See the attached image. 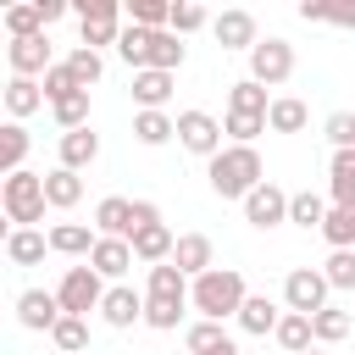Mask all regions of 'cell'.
Here are the masks:
<instances>
[{
  "label": "cell",
  "instance_id": "1",
  "mask_svg": "<svg viewBox=\"0 0 355 355\" xmlns=\"http://www.w3.org/2000/svg\"><path fill=\"white\" fill-rule=\"evenodd\" d=\"M211 189H216V200H250L266 178H261V155H255V144H227L222 155H211Z\"/></svg>",
  "mask_w": 355,
  "mask_h": 355
},
{
  "label": "cell",
  "instance_id": "2",
  "mask_svg": "<svg viewBox=\"0 0 355 355\" xmlns=\"http://www.w3.org/2000/svg\"><path fill=\"white\" fill-rule=\"evenodd\" d=\"M189 300H194V311H200L205 322H222V316H239L250 294H244V277H239L233 266H211L205 277H194Z\"/></svg>",
  "mask_w": 355,
  "mask_h": 355
},
{
  "label": "cell",
  "instance_id": "3",
  "mask_svg": "<svg viewBox=\"0 0 355 355\" xmlns=\"http://www.w3.org/2000/svg\"><path fill=\"white\" fill-rule=\"evenodd\" d=\"M0 205H6V222L11 227H33V222H44V178L39 172H11L6 183H0Z\"/></svg>",
  "mask_w": 355,
  "mask_h": 355
},
{
  "label": "cell",
  "instance_id": "4",
  "mask_svg": "<svg viewBox=\"0 0 355 355\" xmlns=\"http://www.w3.org/2000/svg\"><path fill=\"white\" fill-rule=\"evenodd\" d=\"M55 300H61L67 316H89V311L105 305V283H100L94 266H67V277L55 283Z\"/></svg>",
  "mask_w": 355,
  "mask_h": 355
},
{
  "label": "cell",
  "instance_id": "5",
  "mask_svg": "<svg viewBox=\"0 0 355 355\" xmlns=\"http://www.w3.org/2000/svg\"><path fill=\"white\" fill-rule=\"evenodd\" d=\"M250 78L261 83V89H277V83H288L294 78V44L288 39H261L255 50H250Z\"/></svg>",
  "mask_w": 355,
  "mask_h": 355
},
{
  "label": "cell",
  "instance_id": "6",
  "mask_svg": "<svg viewBox=\"0 0 355 355\" xmlns=\"http://www.w3.org/2000/svg\"><path fill=\"white\" fill-rule=\"evenodd\" d=\"M78 33H83L89 50L116 44V39H122V6H116V0H83V6H78Z\"/></svg>",
  "mask_w": 355,
  "mask_h": 355
},
{
  "label": "cell",
  "instance_id": "7",
  "mask_svg": "<svg viewBox=\"0 0 355 355\" xmlns=\"http://www.w3.org/2000/svg\"><path fill=\"white\" fill-rule=\"evenodd\" d=\"M327 277L316 272V266H294L288 277H283V300H288V311H300V316H316V311H327Z\"/></svg>",
  "mask_w": 355,
  "mask_h": 355
},
{
  "label": "cell",
  "instance_id": "8",
  "mask_svg": "<svg viewBox=\"0 0 355 355\" xmlns=\"http://www.w3.org/2000/svg\"><path fill=\"white\" fill-rule=\"evenodd\" d=\"M222 133H227V128H222L211 111H178V144H183V150H194V155L211 161V155H222Z\"/></svg>",
  "mask_w": 355,
  "mask_h": 355
},
{
  "label": "cell",
  "instance_id": "9",
  "mask_svg": "<svg viewBox=\"0 0 355 355\" xmlns=\"http://www.w3.org/2000/svg\"><path fill=\"white\" fill-rule=\"evenodd\" d=\"M288 200H294V194H283V189L266 178V183L244 200V222H250V227H277V222H288Z\"/></svg>",
  "mask_w": 355,
  "mask_h": 355
},
{
  "label": "cell",
  "instance_id": "10",
  "mask_svg": "<svg viewBox=\"0 0 355 355\" xmlns=\"http://www.w3.org/2000/svg\"><path fill=\"white\" fill-rule=\"evenodd\" d=\"M61 316H67V311H61L55 294H44V288H22V294H17V322H22V327H33V333H55Z\"/></svg>",
  "mask_w": 355,
  "mask_h": 355
},
{
  "label": "cell",
  "instance_id": "11",
  "mask_svg": "<svg viewBox=\"0 0 355 355\" xmlns=\"http://www.w3.org/2000/svg\"><path fill=\"white\" fill-rule=\"evenodd\" d=\"M211 33H216V44H222V50H255V44H261V39H255V17H250V11H239V6H233V11H222V17L211 22Z\"/></svg>",
  "mask_w": 355,
  "mask_h": 355
},
{
  "label": "cell",
  "instance_id": "12",
  "mask_svg": "<svg viewBox=\"0 0 355 355\" xmlns=\"http://www.w3.org/2000/svg\"><path fill=\"white\" fill-rule=\"evenodd\" d=\"M172 266H178L183 277H205V272L216 266L211 239H205V233H183V239H178V250H172Z\"/></svg>",
  "mask_w": 355,
  "mask_h": 355
},
{
  "label": "cell",
  "instance_id": "13",
  "mask_svg": "<svg viewBox=\"0 0 355 355\" xmlns=\"http://www.w3.org/2000/svg\"><path fill=\"white\" fill-rule=\"evenodd\" d=\"M11 78H33V72H50L55 61H50V39L39 33V39H11Z\"/></svg>",
  "mask_w": 355,
  "mask_h": 355
},
{
  "label": "cell",
  "instance_id": "14",
  "mask_svg": "<svg viewBox=\"0 0 355 355\" xmlns=\"http://www.w3.org/2000/svg\"><path fill=\"white\" fill-rule=\"evenodd\" d=\"M94 227H100V239H133V200L105 194L94 205Z\"/></svg>",
  "mask_w": 355,
  "mask_h": 355
},
{
  "label": "cell",
  "instance_id": "15",
  "mask_svg": "<svg viewBox=\"0 0 355 355\" xmlns=\"http://www.w3.org/2000/svg\"><path fill=\"white\" fill-rule=\"evenodd\" d=\"M128 244H133V255H139V261H150V266L172 261V250H178V239H172V227H166V222H150V227H139Z\"/></svg>",
  "mask_w": 355,
  "mask_h": 355
},
{
  "label": "cell",
  "instance_id": "16",
  "mask_svg": "<svg viewBox=\"0 0 355 355\" xmlns=\"http://www.w3.org/2000/svg\"><path fill=\"white\" fill-rule=\"evenodd\" d=\"M44 250H50V233H39V227H11V239H6V261L11 266H39Z\"/></svg>",
  "mask_w": 355,
  "mask_h": 355
},
{
  "label": "cell",
  "instance_id": "17",
  "mask_svg": "<svg viewBox=\"0 0 355 355\" xmlns=\"http://www.w3.org/2000/svg\"><path fill=\"white\" fill-rule=\"evenodd\" d=\"M94 155H100V133H94V128L61 133V166H67V172H83V166H94Z\"/></svg>",
  "mask_w": 355,
  "mask_h": 355
},
{
  "label": "cell",
  "instance_id": "18",
  "mask_svg": "<svg viewBox=\"0 0 355 355\" xmlns=\"http://www.w3.org/2000/svg\"><path fill=\"white\" fill-rule=\"evenodd\" d=\"M133 261H139V255H133V244H128V239H100V244H94V255H89V266H94L100 277H122Z\"/></svg>",
  "mask_w": 355,
  "mask_h": 355
},
{
  "label": "cell",
  "instance_id": "19",
  "mask_svg": "<svg viewBox=\"0 0 355 355\" xmlns=\"http://www.w3.org/2000/svg\"><path fill=\"white\" fill-rule=\"evenodd\" d=\"M144 300H161V305H183L189 300V277L172 266V261H161V266H150V294Z\"/></svg>",
  "mask_w": 355,
  "mask_h": 355
},
{
  "label": "cell",
  "instance_id": "20",
  "mask_svg": "<svg viewBox=\"0 0 355 355\" xmlns=\"http://www.w3.org/2000/svg\"><path fill=\"white\" fill-rule=\"evenodd\" d=\"M100 316H105L111 327H133V322H144V300H139L133 288H105Z\"/></svg>",
  "mask_w": 355,
  "mask_h": 355
},
{
  "label": "cell",
  "instance_id": "21",
  "mask_svg": "<svg viewBox=\"0 0 355 355\" xmlns=\"http://www.w3.org/2000/svg\"><path fill=\"white\" fill-rule=\"evenodd\" d=\"M133 100L139 111H161L172 100V72H133Z\"/></svg>",
  "mask_w": 355,
  "mask_h": 355
},
{
  "label": "cell",
  "instance_id": "22",
  "mask_svg": "<svg viewBox=\"0 0 355 355\" xmlns=\"http://www.w3.org/2000/svg\"><path fill=\"white\" fill-rule=\"evenodd\" d=\"M39 105H44V83H33V78H11V83H6V111H11V122L33 116Z\"/></svg>",
  "mask_w": 355,
  "mask_h": 355
},
{
  "label": "cell",
  "instance_id": "23",
  "mask_svg": "<svg viewBox=\"0 0 355 355\" xmlns=\"http://www.w3.org/2000/svg\"><path fill=\"white\" fill-rule=\"evenodd\" d=\"M44 200H50L55 211H72V205L83 200V178H78V172H67V166L44 172Z\"/></svg>",
  "mask_w": 355,
  "mask_h": 355
},
{
  "label": "cell",
  "instance_id": "24",
  "mask_svg": "<svg viewBox=\"0 0 355 355\" xmlns=\"http://www.w3.org/2000/svg\"><path fill=\"white\" fill-rule=\"evenodd\" d=\"M94 244H100V239H94L83 222H55V227H50V250H55V255H94Z\"/></svg>",
  "mask_w": 355,
  "mask_h": 355
},
{
  "label": "cell",
  "instance_id": "25",
  "mask_svg": "<svg viewBox=\"0 0 355 355\" xmlns=\"http://www.w3.org/2000/svg\"><path fill=\"white\" fill-rule=\"evenodd\" d=\"M327 189H333V205H355V150H333Z\"/></svg>",
  "mask_w": 355,
  "mask_h": 355
},
{
  "label": "cell",
  "instance_id": "26",
  "mask_svg": "<svg viewBox=\"0 0 355 355\" xmlns=\"http://www.w3.org/2000/svg\"><path fill=\"white\" fill-rule=\"evenodd\" d=\"M227 111H239V116H266L272 100H266V89H261L255 78H239V83L227 89Z\"/></svg>",
  "mask_w": 355,
  "mask_h": 355
},
{
  "label": "cell",
  "instance_id": "27",
  "mask_svg": "<svg viewBox=\"0 0 355 355\" xmlns=\"http://www.w3.org/2000/svg\"><path fill=\"white\" fill-rule=\"evenodd\" d=\"M305 122H311V111H305V100H294V94H277L272 111H266V128H272V133H300Z\"/></svg>",
  "mask_w": 355,
  "mask_h": 355
},
{
  "label": "cell",
  "instance_id": "28",
  "mask_svg": "<svg viewBox=\"0 0 355 355\" xmlns=\"http://www.w3.org/2000/svg\"><path fill=\"white\" fill-rule=\"evenodd\" d=\"M277 322H283V311H277L266 294H250L244 311H239V327H244V333H277Z\"/></svg>",
  "mask_w": 355,
  "mask_h": 355
},
{
  "label": "cell",
  "instance_id": "29",
  "mask_svg": "<svg viewBox=\"0 0 355 355\" xmlns=\"http://www.w3.org/2000/svg\"><path fill=\"white\" fill-rule=\"evenodd\" d=\"M178 67H183V39H178L172 28H161V33H155V44H150L144 72H178Z\"/></svg>",
  "mask_w": 355,
  "mask_h": 355
},
{
  "label": "cell",
  "instance_id": "30",
  "mask_svg": "<svg viewBox=\"0 0 355 355\" xmlns=\"http://www.w3.org/2000/svg\"><path fill=\"white\" fill-rule=\"evenodd\" d=\"M327 211H333V205H327L322 194H311V189H300V194L288 200V222H294V227H316V233H322Z\"/></svg>",
  "mask_w": 355,
  "mask_h": 355
},
{
  "label": "cell",
  "instance_id": "31",
  "mask_svg": "<svg viewBox=\"0 0 355 355\" xmlns=\"http://www.w3.org/2000/svg\"><path fill=\"white\" fill-rule=\"evenodd\" d=\"M272 338H277L288 355H305L316 333H311V316H300V311H283V322H277V333H272Z\"/></svg>",
  "mask_w": 355,
  "mask_h": 355
},
{
  "label": "cell",
  "instance_id": "32",
  "mask_svg": "<svg viewBox=\"0 0 355 355\" xmlns=\"http://www.w3.org/2000/svg\"><path fill=\"white\" fill-rule=\"evenodd\" d=\"M6 33H11V39H39V33H44V17H39V0H22V6H6Z\"/></svg>",
  "mask_w": 355,
  "mask_h": 355
},
{
  "label": "cell",
  "instance_id": "33",
  "mask_svg": "<svg viewBox=\"0 0 355 355\" xmlns=\"http://www.w3.org/2000/svg\"><path fill=\"white\" fill-rule=\"evenodd\" d=\"M22 155H28V128L22 122H6L0 128V172H22Z\"/></svg>",
  "mask_w": 355,
  "mask_h": 355
},
{
  "label": "cell",
  "instance_id": "34",
  "mask_svg": "<svg viewBox=\"0 0 355 355\" xmlns=\"http://www.w3.org/2000/svg\"><path fill=\"white\" fill-rule=\"evenodd\" d=\"M300 17H305V22H338V28H355V0H305Z\"/></svg>",
  "mask_w": 355,
  "mask_h": 355
},
{
  "label": "cell",
  "instance_id": "35",
  "mask_svg": "<svg viewBox=\"0 0 355 355\" xmlns=\"http://www.w3.org/2000/svg\"><path fill=\"white\" fill-rule=\"evenodd\" d=\"M172 133H178V122H172L166 111H139V116H133V139H139V144H166Z\"/></svg>",
  "mask_w": 355,
  "mask_h": 355
},
{
  "label": "cell",
  "instance_id": "36",
  "mask_svg": "<svg viewBox=\"0 0 355 355\" xmlns=\"http://www.w3.org/2000/svg\"><path fill=\"white\" fill-rule=\"evenodd\" d=\"M183 344H189V355H216V349H227L233 338L222 333V322H194V327L183 333Z\"/></svg>",
  "mask_w": 355,
  "mask_h": 355
},
{
  "label": "cell",
  "instance_id": "37",
  "mask_svg": "<svg viewBox=\"0 0 355 355\" xmlns=\"http://www.w3.org/2000/svg\"><path fill=\"white\" fill-rule=\"evenodd\" d=\"M322 239H327L333 250H349V244H355V205H333L327 222H322Z\"/></svg>",
  "mask_w": 355,
  "mask_h": 355
},
{
  "label": "cell",
  "instance_id": "38",
  "mask_svg": "<svg viewBox=\"0 0 355 355\" xmlns=\"http://www.w3.org/2000/svg\"><path fill=\"white\" fill-rule=\"evenodd\" d=\"M311 333H316V344H338V338H349V311H338V305L316 311V316H311Z\"/></svg>",
  "mask_w": 355,
  "mask_h": 355
},
{
  "label": "cell",
  "instance_id": "39",
  "mask_svg": "<svg viewBox=\"0 0 355 355\" xmlns=\"http://www.w3.org/2000/svg\"><path fill=\"white\" fill-rule=\"evenodd\" d=\"M50 344H55L61 355H83V349H89V327H83V316H61L55 333H50Z\"/></svg>",
  "mask_w": 355,
  "mask_h": 355
},
{
  "label": "cell",
  "instance_id": "40",
  "mask_svg": "<svg viewBox=\"0 0 355 355\" xmlns=\"http://www.w3.org/2000/svg\"><path fill=\"white\" fill-rule=\"evenodd\" d=\"M67 72L78 78V89H89V83H100V72H105V61H100V50H89V44H78V50L67 55Z\"/></svg>",
  "mask_w": 355,
  "mask_h": 355
},
{
  "label": "cell",
  "instance_id": "41",
  "mask_svg": "<svg viewBox=\"0 0 355 355\" xmlns=\"http://www.w3.org/2000/svg\"><path fill=\"white\" fill-rule=\"evenodd\" d=\"M50 111H55V122H61L67 133H78V128H89V89H78V94H67V100H55Z\"/></svg>",
  "mask_w": 355,
  "mask_h": 355
},
{
  "label": "cell",
  "instance_id": "42",
  "mask_svg": "<svg viewBox=\"0 0 355 355\" xmlns=\"http://www.w3.org/2000/svg\"><path fill=\"white\" fill-rule=\"evenodd\" d=\"M211 17H205V6L200 0H172V33L183 39V33H194V28H205Z\"/></svg>",
  "mask_w": 355,
  "mask_h": 355
},
{
  "label": "cell",
  "instance_id": "43",
  "mask_svg": "<svg viewBox=\"0 0 355 355\" xmlns=\"http://www.w3.org/2000/svg\"><path fill=\"white\" fill-rule=\"evenodd\" d=\"M322 277H327L333 288H355V250H333L327 266H322Z\"/></svg>",
  "mask_w": 355,
  "mask_h": 355
},
{
  "label": "cell",
  "instance_id": "44",
  "mask_svg": "<svg viewBox=\"0 0 355 355\" xmlns=\"http://www.w3.org/2000/svg\"><path fill=\"white\" fill-rule=\"evenodd\" d=\"M67 94H78V78L67 72V61H55V67L44 72V100L55 105V100H67Z\"/></svg>",
  "mask_w": 355,
  "mask_h": 355
},
{
  "label": "cell",
  "instance_id": "45",
  "mask_svg": "<svg viewBox=\"0 0 355 355\" xmlns=\"http://www.w3.org/2000/svg\"><path fill=\"white\" fill-rule=\"evenodd\" d=\"M327 139H333V150H355V111H333L327 116Z\"/></svg>",
  "mask_w": 355,
  "mask_h": 355
},
{
  "label": "cell",
  "instance_id": "46",
  "mask_svg": "<svg viewBox=\"0 0 355 355\" xmlns=\"http://www.w3.org/2000/svg\"><path fill=\"white\" fill-rule=\"evenodd\" d=\"M227 133H233V144H250L255 133H266V116H239V111H227Z\"/></svg>",
  "mask_w": 355,
  "mask_h": 355
},
{
  "label": "cell",
  "instance_id": "47",
  "mask_svg": "<svg viewBox=\"0 0 355 355\" xmlns=\"http://www.w3.org/2000/svg\"><path fill=\"white\" fill-rule=\"evenodd\" d=\"M178 316H183V305H161V300H144V322H150V327L172 333V327H178Z\"/></svg>",
  "mask_w": 355,
  "mask_h": 355
},
{
  "label": "cell",
  "instance_id": "48",
  "mask_svg": "<svg viewBox=\"0 0 355 355\" xmlns=\"http://www.w3.org/2000/svg\"><path fill=\"white\" fill-rule=\"evenodd\" d=\"M150 222H161V211H155L150 200H133V233H139V227H150Z\"/></svg>",
  "mask_w": 355,
  "mask_h": 355
},
{
  "label": "cell",
  "instance_id": "49",
  "mask_svg": "<svg viewBox=\"0 0 355 355\" xmlns=\"http://www.w3.org/2000/svg\"><path fill=\"white\" fill-rule=\"evenodd\" d=\"M39 17H44V28L61 22V17H67V0H39Z\"/></svg>",
  "mask_w": 355,
  "mask_h": 355
},
{
  "label": "cell",
  "instance_id": "50",
  "mask_svg": "<svg viewBox=\"0 0 355 355\" xmlns=\"http://www.w3.org/2000/svg\"><path fill=\"white\" fill-rule=\"evenodd\" d=\"M216 355H239V344H227V349H216Z\"/></svg>",
  "mask_w": 355,
  "mask_h": 355
},
{
  "label": "cell",
  "instance_id": "51",
  "mask_svg": "<svg viewBox=\"0 0 355 355\" xmlns=\"http://www.w3.org/2000/svg\"><path fill=\"white\" fill-rule=\"evenodd\" d=\"M305 355H322V349H305Z\"/></svg>",
  "mask_w": 355,
  "mask_h": 355
},
{
  "label": "cell",
  "instance_id": "52",
  "mask_svg": "<svg viewBox=\"0 0 355 355\" xmlns=\"http://www.w3.org/2000/svg\"><path fill=\"white\" fill-rule=\"evenodd\" d=\"M55 355H61V349H55Z\"/></svg>",
  "mask_w": 355,
  "mask_h": 355
}]
</instances>
